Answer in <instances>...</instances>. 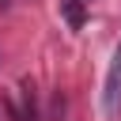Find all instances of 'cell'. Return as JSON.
I'll return each instance as SVG.
<instances>
[{
  "label": "cell",
  "mask_w": 121,
  "mask_h": 121,
  "mask_svg": "<svg viewBox=\"0 0 121 121\" xmlns=\"http://www.w3.org/2000/svg\"><path fill=\"white\" fill-rule=\"evenodd\" d=\"M102 113L117 117L121 113V42L113 45L110 68H106V83H102Z\"/></svg>",
  "instance_id": "6da1fadb"
},
{
  "label": "cell",
  "mask_w": 121,
  "mask_h": 121,
  "mask_svg": "<svg viewBox=\"0 0 121 121\" xmlns=\"http://www.w3.org/2000/svg\"><path fill=\"white\" fill-rule=\"evenodd\" d=\"M4 4H8V0H0V8H4Z\"/></svg>",
  "instance_id": "3957f363"
},
{
  "label": "cell",
  "mask_w": 121,
  "mask_h": 121,
  "mask_svg": "<svg viewBox=\"0 0 121 121\" xmlns=\"http://www.w3.org/2000/svg\"><path fill=\"white\" fill-rule=\"evenodd\" d=\"M64 15H68L72 26H79V23H83V0H68V4H64Z\"/></svg>",
  "instance_id": "7a4b0ae2"
}]
</instances>
